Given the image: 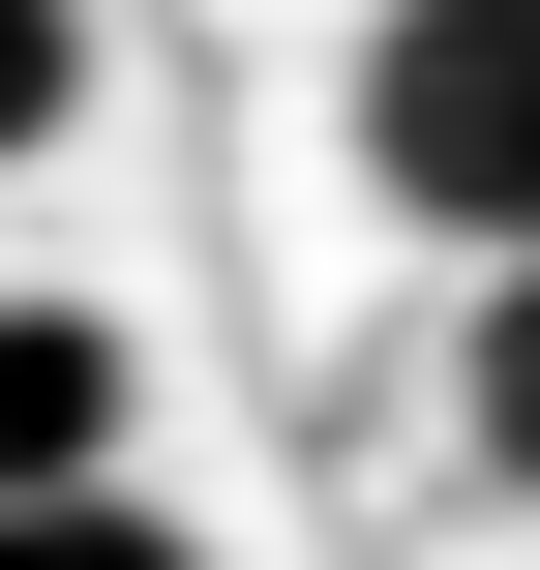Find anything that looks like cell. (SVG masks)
Listing matches in <instances>:
<instances>
[{
	"mask_svg": "<svg viewBox=\"0 0 540 570\" xmlns=\"http://www.w3.org/2000/svg\"><path fill=\"white\" fill-rule=\"evenodd\" d=\"M361 180L451 271H511L540 240V0H361Z\"/></svg>",
	"mask_w": 540,
	"mask_h": 570,
	"instance_id": "cell-1",
	"label": "cell"
},
{
	"mask_svg": "<svg viewBox=\"0 0 540 570\" xmlns=\"http://www.w3.org/2000/svg\"><path fill=\"white\" fill-rule=\"evenodd\" d=\"M451 451H481V511H540V240L481 271V331H451Z\"/></svg>",
	"mask_w": 540,
	"mask_h": 570,
	"instance_id": "cell-3",
	"label": "cell"
},
{
	"mask_svg": "<svg viewBox=\"0 0 540 570\" xmlns=\"http://www.w3.org/2000/svg\"><path fill=\"white\" fill-rule=\"evenodd\" d=\"M90 481H150V331L90 271H0V511H90Z\"/></svg>",
	"mask_w": 540,
	"mask_h": 570,
	"instance_id": "cell-2",
	"label": "cell"
},
{
	"mask_svg": "<svg viewBox=\"0 0 540 570\" xmlns=\"http://www.w3.org/2000/svg\"><path fill=\"white\" fill-rule=\"evenodd\" d=\"M60 120H90V0H0V180H30Z\"/></svg>",
	"mask_w": 540,
	"mask_h": 570,
	"instance_id": "cell-4",
	"label": "cell"
},
{
	"mask_svg": "<svg viewBox=\"0 0 540 570\" xmlns=\"http://www.w3.org/2000/svg\"><path fill=\"white\" fill-rule=\"evenodd\" d=\"M0 570H210V541H180L150 481H90V511H0Z\"/></svg>",
	"mask_w": 540,
	"mask_h": 570,
	"instance_id": "cell-5",
	"label": "cell"
}]
</instances>
